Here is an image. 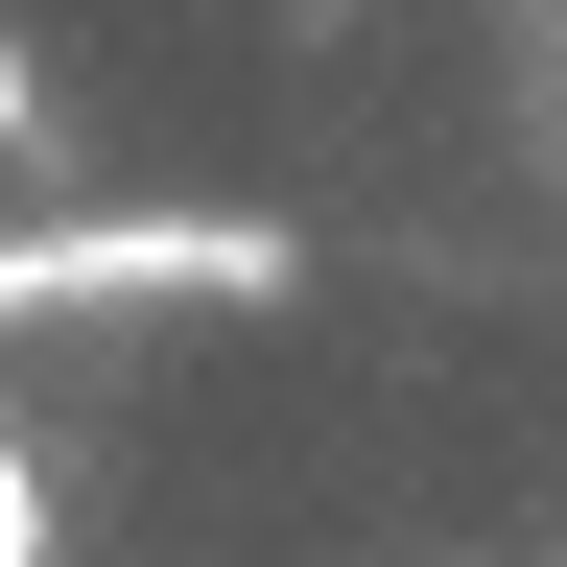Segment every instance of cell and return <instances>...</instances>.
Returning <instances> with one entry per match:
<instances>
[{"instance_id": "6da1fadb", "label": "cell", "mask_w": 567, "mask_h": 567, "mask_svg": "<svg viewBox=\"0 0 567 567\" xmlns=\"http://www.w3.org/2000/svg\"><path fill=\"white\" fill-rule=\"evenodd\" d=\"M308 237L284 213H0V331H71V308H284Z\"/></svg>"}, {"instance_id": "7a4b0ae2", "label": "cell", "mask_w": 567, "mask_h": 567, "mask_svg": "<svg viewBox=\"0 0 567 567\" xmlns=\"http://www.w3.org/2000/svg\"><path fill=\"white\" fill-rule=\"evenodd\" d=\"M0 567H71V496H48V425H0Z\"/></svg>"}, {"instance_id": "3957f363", "label": "cell", "mask_w": 567, "mask_h": 567, "mask_svg": "<svg viewBox=\"0 0 567 567\" xmlns=\"http://www.w3.org/2000/svg\"><path fill=\"white\" fill-rule=\"evenodd\" d=\"M0 142H48V48L24 24H0Z\"/></svg>"}]
</instances>
